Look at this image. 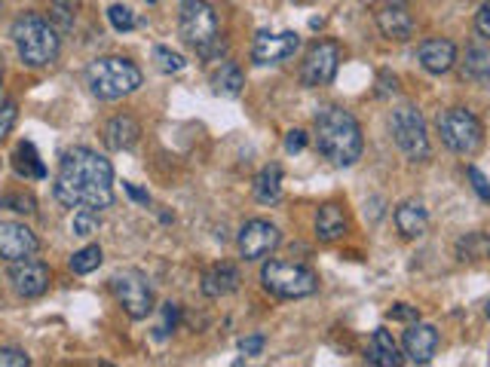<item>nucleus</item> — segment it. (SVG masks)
Here are the masks:
<instances>
[{
    "mask_svg": "<svg viewBox=\"0 0 490 367\" xmlns=\"http://www.w3.org/2000/svg\"><path fill=\"white\" fill-rule=\"evenodd\" d=\"M56 199L65 208H101L114 205V166L89 147H74L62 156L56 184Z\"/></svg>",
    "mask_w": 490,
    "mask_h": 367,
    "instance_id": "f257e3e1",
    "label": "nucleus"
},
{
    "mask_svg": "<svg viewBox=\"0 0 490 367\" xmlns=\"http://www.w3.org/2000/svg\"><path fill=\"white\" fill-rule=\"evenodd\" d=\"M316 147L334 166H353L365 147L359 119L344 108H322L316 114Z\"/></svg>",
    "mask_w": 490,
    "mask_h": 367,
    "instance_id": "f03ea898",
    "label": "nucleus"
},
{
    "mask_svg": "<svg viewBox=\"0 0 490 367\" xmlns=\"http://www.w3.org/2000/svg\"><path fill=\"white\" fill-rule=\"evenodd\" d=\"M13 43H16L19 58L28 67H47L58 58V49H62V37L53 25H49L43 16L37 13H22V16L13 22Z\"/></svg>",
    "mask_w": 490,
    "mask_h": 367,
    "instance_id": "7ed1b4c3",
    "label": "nucleus"
},
{
    "mask_svg": "<svg viewBox=\"0 0 490 367\" xmlns=\"http://www.w3.org/2000/svg\"><path fill=\"white\" fill-rule=\"evenodd\" d=\"M141 71L136 62L120 56H105V58H95L86 67V86L95 99L101 101H117L132 95L141 86Z\"/></svg>",
    "mask_w": 490,
    "mask_h": 367,
    "instance_id": "20e7f679",
    "label": "nucleus"
},
{
    "mask_svg": "<svg viewBox=\"0 0 490 367\" xmlns=\"http://www.w3.org/2000/svg\"><path fill=\"white\" fill-rule=\"evenodd\" d=\"M184 43H190L203 58H214L224 52L218 16L206 0H181V16H178Z\"/></svg>",
    "mask_w": 490,
    "mask_h": 367,
    "instance_id": "39448f33",
    "label": "nucleus"
},
{
    "mask_svg": "<svg viewBox=\"0 0 490 367\" xmlns=\"http://www.w3.org/2000/svg\"><path fill=\"white\" fill-rule=\"evenodd\" d=\"M261 282L273 297H282V301H301V297H310L319 291L313 269L301 264H285V260H270L261 269Z\"/></svg>",
    "mask_w": 490,
    "mask_h": 367,
    "instance_id": "423d86ee",
    "label": "nucleus"
},
{
    "mask_svg": "<svg viewBox=\"0 0 490 367\" xmlns=\"http://www.w3.org/2000/svg\"><path fill=\"white\" fill-rule=\"evenodd\" d=\"M438 135H442L444 147L459 156H475L478 147L485 144V129H481L478 117L466 108H451L438 117Z\"/></svg>",
    "mask_w": 490,
    "mask_h": 367,
    "instance_id": "0eeeda50",
    "label": "nucleus"
},
{
    "mask_svg": "<svg viewBox=\"0 0 490 367\" xmlns=\"http://www.w3.org/2000/svg\"><path fill=\"white\" fill-rule=\"evenodd\" d=\"M389 129H392V141H396L398 151H402L407 160H414V162L426 160L429 156V135H426V123H423L417 108L402 104V108L392 110Z\"/></svg>",
    "mask_w": 490,
    "mask_h": 367,
    "instance_id": "6e6552de",
    "label": "nucleus"
},
{
    "mask_svg": "<svg viewBox=\"0 0 490 367\" xmlns=\"http://www.w3.org/2000/svg\"><path fill=\"white\" fill-rule=\"evenodd\" d=\"M110 291H114V297L120 301V306L132 319L151 316L153 291H151V284H147L144 273H138V269H123V273H117L114 279H110Z\"/></svg>",
    "mask_w": 490,
    "mask_h": 367,
    "instance_id": "1a4fd4ad",
    "label": "nucleus"
},
{
    "mask_svg": "<svg viewBox=\"0 0 490 367\" xmlns=\"http://www.w3.org/2000/svg\"><path fill=\"white\" fill-rule=\"evenodd\" d=\"M337 67H340L337 43H331V40L316 43L301 65V83L303 86H328L331 80L337 77Z\"/></svg>",
    "mask_w": 490,
    "mask_h": 367,
    "instance_id": "9d476101",
    "label": "nucleus"
},
{
    "mask_svg": "<svg viewBox=\"0 0 490 367\" xmlns=\"http://www.w3.org/2000/svg\"><path fill=\"white\" fill-rule=\"evenodd\" d=\"M10 282H13V288H16L19 297L34 301V297H43L49 291V267L40 264V260H34V258L13 260Z\"/></svg>",
    "mask_w": 490,
    "mask_h": 367,
    "instance_id": "9b49d317",
    "label": "nucleus"
},
{
    "mask_svg": "<svg viewBox=\"0 0 490 367\" xmlns=\"http://www.w3.org/2000/svg\"><path fill=\"white\" fill-rule=\"evenodd\" d=\"M279 230L273 227L270 221H261V217H255V221H249L245 227L240 230V251L245 260H261L267 254H273L279 249Z\"/></svg>",
    "mask_w": 490,
    "mask_h": 367,
    "instance_id": "f8f14e48",
    "label": "nucleus"
},
{
    "mask_svg": "<svg viewBox=\"0 0 490 367\" xmlns=\"http://www.w3.org/2000/svg\"><path fill=\"white\" fill-rule=\"evenodd\" d=\"M301 49V37L294 31H282V34H267L261 31L255 37V47H251V58L258 65H279L285 58H292Z\"/></svg>",
    "mask_w": 490,
    "mask_h": 367,
    "instance_id": "ddd939ff",
    "label": "nucleus"
},
{
    "mask_svg": "<svg viewBox=\"0 0 490 367\" xmlns=\"http://www.w3.org/2000/svg\"><path fill=\"white\" fill-rule=\"evenodd\" d=\"M40 242L25 223L19 221H4L0 223V258L4 260H25V258H34Z\"/></svg>",
    "mask_w": 490,
    "mask_h": 367,
    "instance_id": "4468645a",
    "label": "nucleus"
},
{
    "mask_svg": "<svg viewBox=\"0 0 490 367\" xmlns=\"http://www.w3.org/2000/svg\"><path fill=\"white\" fill-rule=\"evenodd\" d=\"M402 349H405V358L411 364H429L435 355V349H438V331L433 325L414 321L402 336Z\"/></svg>",
    "mask_w": 490,
    "mask_h": 367,
    "instance_id": "2eb2a0df",
    "label": "nucleus"
},
{
    "mask_svg": "<svg viewBox=\"0 0 490 367\" xmlns=\"http://www.w3.org/2000/svg\"><path fill=\"white\" fill-rule=\"evenodd\" d=\"M417 58L429 74H448L457 65V47L444 37H429L420 43Z\"/></svg>",
    "mask_w": 490,
    "mask_h": 367,
    "instance_id": "dca6fc26",
    "label": "nucleus"
},
{
    "mask_svg": "<svg viewBox=\"0 0 490 367\" xmlns=\"http://www.w3.org/2000/svg\"><path fill=\"white\" fill-rule=\"evenodd\" d=\"M377 28H381L383 37L402 43V40H407V37L414 34V19H411V13H407L402 4H396V0H386L381 10H377Z\"/></svg>",
    "mask_w": 490,
    "mask_h": 367,
    "instance_id": "f3484780",
    "label": "nucleus"
},
{
    "mask_svg": "<svg viewBox=\"0 0 490 367\" xmlns=\"http://www.w3.org/2000/svg\"><path fill=\"white\" fill-rule=\"evenodd\" d=\"M101 138H105V144L110 151H129V147H136V141L141 138V126L136 117L120 114L114 119H108L105 129H101Z\"/></svg>",
    "mask_w": 490,
    "mask_h": 367,
    "instance_id": "a211bd4d",
    "label": "nucleus"
},
{
    "mask_svg": "<svg viewBox=\"0 0 490 367\" xmlns=\"http://www.w3.org/2000/svg\"><path fill=\"white\" fill-rule=\"evenodd\" d=\"M396 227H398V233H402L405 239H420V236H426V230H429V214H426V208H423V202L417 199H405L402 205L396 208Z\"/></svg>",
    "mask_w": 490,
    "mask_h": 367,
    "instance_id": "6ab92c4d",
    "label": "nucleus"
},
{
    "mask_svg": "<svg viewBox=\"0 0 490 367\" xmlns=\"http://www.w3.org/2000/svg\"><path fill=\"white\" fill-rule=\"evenodd\" d=\"M236 288H240V269H236L233 264H227V260L214 264L209 273L203 275V294L206 297H227V294H233Z\"/></svg>",
    "mask_w": 490,
    "mask_h": 367,
    "instance_id": "aec40b11",
    "label": "nucleus"
},
{
    "mask_svg": "<svg viewBox=\"0 0 490 367\" xmlns=\"http://www.w3.org/2000/svg\"><path fill=\"white\" fill-rule=\"evenodd\" d=\"M316 236L319 242H337L346 236V214L337 202H325L316 214Z\"/></svg>",
    "mask_w": 490,
    "mask_h": 367,
    "instance_id": "412c9836",
    "label": "nucleus"
},
{
    "mask_svg": "<svg viewBox=\"0 0 490 367\" xmlns=\"http://www.w3.org/2000/svg\"><path fill=\"white\" fill-rule=\"evenodd\" d=\"M368 362L374 367H398V364H402V355H398L396 340H392V334L383 331V328H377V331L371 334Z\"/></svg>",
    "mask_w": 490,
    "mask_h": 367,
    "instance_id": "4be33fe9",
    "label": "nucleus"
},
{
    "mask_svg": "<svg viewBox=\"0 0 490 367\" xmlns=\"http://www.w3.org/2000/svg\"><path fill=\"white\" fill-rule=\"evenodd\" d=\"M255 199L264 202V205H273V202L282 199V169L276 162H270L255 181Z\"/></svg>",
    "mask_w": 490,
    "mask_h": 367,
    "instance_id": "5701e85b",
    "label": "nucleus"
},
{
    "mask_svg": "<svg viewBox=\"0 0 490 367\" xmlns=\"http://www.w3.org/2000/svg\"><path fill=\"white\" fill-rule=\"evenodd\" d=\"M463 80L472 83H490V52L481 47H469L463 58Z\"/></svg>",
    "mask_w": 490,
    "mask_h": 367,
    "instance_id": "b1692460",
    "label": "nucleus"
},
{
    "mask_svg": "<svg viewBox=\"0 0 490 367\" xmlns=\"http://www.w3.org/2000/svg\"><path fill=\"white\" fill-rule=\"evenodd\" d=\"M13 169H16V175H22V178H43L47 175V166L40 162V156H37L31 141L19 144L16 156H13Z\"/></svg>",
    "mask_w": 490,
    "mask_h": 367,
    "instance_id": "393cba45",
    "label": "nucleus"
},
{
    "mask_svg": "<svg viewBox=\"0 0 490 367\" xmlns=\"http://www.w3.org/2000/svg\"><path fill=\"white\" fill-rule=\"evenodd\" d=\"M242 71H240V65H233V62H227V65H221V71L214 74V92L218 95H224V99H236V95L242 92Z\"/></svg>",
    "mask_w": 490,
    "mask_h": 367,
    "instance_id": "a878e982",
    "label": "nucleus"
},
{
    "mask_svg": "<svg viewBox=\"0 0 490 367\" xmlns=\"http://www.w3.org/2000/svg\"><path fill=\"white\" fill-rule=\"evenodd\" d=\"M457 254H459V260H478V258H487V254H490V239H487L485 233H466V236L457 242Z\"/></svg>",
    "mask_w": 490,
    "mask_h": 367,
    "instance_id": "bb28decb",
    "label": "nucleus"
},
{
    "mask_svg": "<svg viewBox=\"0 0 490 367\" xmlns=\"http://www.w3.org/2000/svg\"><path fill=\"white\" fill-rule=\"evenodd\" d=\"M99 267H101V249H99V245H86V249H80L71 258V269L77 275H89V273H95Z\"/></svg>",
    "mask_w": 490,
    "mask_h": 367,
    "instance_id": "cd10ccee",
    "label": "nucleus"
},
{
    "mask_svg": "<svg viewBox=\"0 0 490 367\" xmlns=\"http://www.w3.org/2000/svg\"><path fill=\"white\" fill-rule=\"evenodd\" d=\"M99 212H92V208H77L74 212V221H71V230H74V236H92V233H99Z\"/></svg>",
    "mask_w": 490,
    "mask_h": 367,
    "instance_id": "c85d7f7f",
    "label": "nucleus"
},
{
    "mask_svg": "<svg viewBox=\"0 0 490 367\" xmlns=\"http://www.w3.org/2000/svg\"><path fill=\"white\" fill-rule=\"evenodd\" d=\"M153 62H157L162 74H178V71H184V65H188L178 52H172L169 47H153Z\"/></svg>",
    "mask_w": 490,
    "mask_h": 367,
    "instance_id": "c756f323",
    "label": "nucleus"
},
{
    "mask_svg": "<svg viewBox=\"0 0 490 367\" xmlns=\"http://www.w3.org/2000/svg\"><path fill=\"white\" fill-rule=\"evenodd\" d=\"M108 19H110V25H114V31H120V34H126V31H132V28H136V13H132L129 6H123V4L110 6Z\"/></svg>",
    "mask_w": 490,
    "mask_h": 367,
    "instance_id": "7c9ffc66",
    "label": "nucleus"
},
{
    "mask_svg": "<svg viewBox=\"0 0 490 367\" xmlns=\"http://www.w3.org/2000/svg\"><path fill=\"white\" fill-rule=\"evenodd\" d=\"M16 119H19V108H16V101H4V104H0V141H4L6 135L13 132V126H16Z\"/></svg>",
    "mask_w": 490,
    "mask_h": 367,
    "instance_id": "2f4dec72",
    "label": "nucleus"
},
{
    "mask_svg": "<svg viewBox=\"0 0 490 367\" xmlns=\"http://www.w3.org/2000/svg\"><path fill=\"white\" fill-rule=\"evenodd\" d=\"M0 205L13 208V212H19V214H31L34 212V199L22 197V193H6V197H0Z\"/></svg>",
    "mask_w": 490,
    "mask_h": 367,
    "instance_id": "473e14b6",
    "label": "nucleus"
},
{
    "mask_svg": "<svg viewBox=\"0 0 490 367\" xmlns=\"http://www.w3.org/2000/svg\"><path fill=\"white\" fill-rule=\"evenodd\" d=\"M31 358L22 349H0V367H28Z\"/></svg>",
    "mask_w": 490,
    "mask_h": 367,
    "instance_id": "72a5a7b5",
    "label": "nucleus"
},
{
    "mask_svg": "<svg viewBox=\"0 0 490 367\" xmlns=\"http://www.w3.org/2000/svg\"><path fill=\"white\" fill-rule=\"evenodd\" d=\"M389 319L392 321H407V325H414V321H420V312L414 310V306H407V303H396L389 310Z\"/></svg>",
    "mask_w": 490,
    "mask_h": 367,
    "instance_id": "f704fd0d",
    "label": "nucleus"
},
{
    "mask_svg": "<svg viewBox=\"0 0 490 367\" xmlns=\"http://www.w3.org/2000/svg\"><path fill=\"white\" fill-rule=\"evenodd\" d=\"M469 181H472L475 193H478L481 199H490V181H487L485 175H481L478 166H469Z\"/></svg>",
    "mask_w": 490,
    "mask_h": 367,
    "instance_id": "c9c22d12",
    "label": "nucleus"
},
{
    "mask_svg": "<svg viewBox=\"0 0 490 367\" xmlns=\"http://www.w3.org/2000/svg\"><path fill=\"white\" fill-rule=\"evenodd\" d=\"M475 31L481 37H490V0H485L475 13Z\"/></svg>",
    "mask_w": 490,
    "mask_h": 367,
    "instance_id": "e433bc0d",
    "label": "nucleus"
},
{
    "mask_svg": "<svg viewBox=\"0 0 490 367\" xmlns=\"http://www.w3.org/2000/svg\"><path fill=\"white\" fill-rule=\"evenodd\" d=\"M175 321H178V310H175L172 303H166V306H162V325L157 328V336L172 334L175 331Z\"/></svg>",
    "mask_w": 490,
    "mask_h": 367,
    "instance_id": "4c0bfd02",
    "label": "nucleus"
},
{
    "mask_svg": "<svg viewBox=\"0 0 490 367\" xmlns=\"http://www.w3.org/2000/svg\"><path fill=\"white\" fill-rule=\"evenodd\" d=\"M303 147H307V132L292 129V132L285 135V151H288V153H301Z\"/></svg>",
    "mask_w": 490,
    "mask_h": 367,
    "instance_id": "58836bf2",
    "label": "nucleus"
},
{
    "mask_svg": "<svg viewBox=\"0 0 490 367\" xmlns=\"http://www.w3.org/2000/svg\"><path fill=\"white\" fill-rule=\"evenodd\" d=\"M240 349H242V355H261V352H264V336L261 334L245 336V340H240Z\"/></svg>",
    "mask_w": 490,
    "mask_h": 367,
    "instance_id": "ea45409f",
    "label": "nucleus"
},
{
    "mask_svg": "<svg viewBox=\"0 0 490 367\" xmlns=\"http://www.w3.org/2000/svg\"><path fill=\"white\" fill-rule=\"evenodd\" d=\"M123 190H126V193H129V197H132V199H136V202H141V205H147V202H151V197H147V193H144V190H138V187H136V184H123Z\"/></svg>",
    "mask_w": 490,
    "mask_h": 367,
    "instance_id": "a19ab883",
    "label": "nucleus"
},
{
    "mask_svg": "<svg viewBox=\"0 0 490 367\" xmlns=\"http://www.w3.org/2000/svg\"><path fill=\"white\" fill-rule=\"evenodd\" d=\"M53 4H56V6H65V10H68V6H74L77 0H53Z\"/></svg>",
    "mask_w": 490,
    "mask_h": 367,
    "instance_id": "79ce46f5",
    "label": "nucleus"
},
{
    "mask_svg": "<svg viewBox=\"0 0 490 367\" xmlns=\"http://www.w3.org/2000/svg\"><path fill=\"white\" fill-rule=\"evenodd\" d=\"M487 319H490V301H487Z\"/></svg>",
    "mask_w": 490,
    "mask_h": 367,
    "instance_id": "37998d69",
    "label": "nucleus"
},
{
    "mask_svg": "<svg viewBox=\"0 0 490 367\" xmlns=\"http://www.w3.org/2000/svg\"><path fill=\"white\" fill-rule=\"evenodd\" d=\"M147 4H157V0H147Z\"/></svg>",
    "mask_w": 490,
    "mask_h": 367,
    "instance_id": "c03bdc74",
    "label": "nucleus"
},
{
    "mask_svg": "<svg viewBox=\"0 0 490 367\" xmlns=\"http://www.w3.org/2000/svg\"><path fill=\"white\" fill-rule=\"evenodd\" d=\"M396 4H405V0H396Z\"/></svg>",
    "mask_w": 490,
    "mask_h": 367,
    "instance_id": "a18cd8bd",
    "label": "nucleus"
},
{
    "mask_svg": "<svg viewBox=\"0 0 490 367\" xmlns=\"http://www.w3.org/2000/svg\"><path fill=\"white\" fill-rule=\"evenodd\" d=\"M301 4H303V0H301Z\"/></svg>",
    "mask_w": 490,
    "mask_h": 367,
    "instance_id": "49530a36",
    "label": "nucleus"
}]
</instances>
